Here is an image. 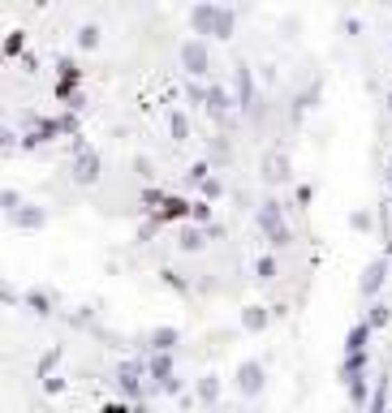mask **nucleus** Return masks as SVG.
I'll return each mask as SVG.
<instances>
[{
  "label": "nucleus",
  "mask_w": 392,
  "mask_h": 413,
  "mask_svg": "<svg viewBox=\"0 0 392 413\" xmlns=\"http://www.w3.org/2000/svg\"><path fill=\"white\" fill-rule=\"evenodd\" d=\"M190 22H194V31L207 35V39H229L233 35V13L225 5H194Z\"/></svg>",
  "instance_id": "obj_1"
},
{
  "label": "nucleus",
  "mask_w": 392,
  "mask_h": 413,
  "mask_svg": "<svg viewBox=\"0 0 392 413\" xmlns=\"http://www.w3.org/2000/svg\"><path fill=\"white\" fill-rule=\"evenodd\" d=\"M259 228H267L272 246H289V228H285V216H280V202L276 198H267L259 206Z\"/></svg>",
  "instance_id": "obj_2"
},
{
  "label": "nucleus",
  "mask_w": 392,
  "mask_h": 413,
  "mask_svg": "<svg viewBox=\"0 0 392 413\" xmlns=\"http://www.w3.org/2000/svg\"><path fill=\"white\" fill-rule=\"evenodd\" d=\"M95 177H100V155L78 138L73 142V181H78V186H91Z\"/></svg>",
  "instance_id": "obj_3"
},
{
  "label": "nucleus",
  "mask_w": 392,
  "mask_h": 413,
  "mask_svg": "<svg viewBox=\"0 0 392 413\" xmlns=\"http://www.w3.org/2000/svg\"><path fill=\"white\" fill-rule=\"evenodd\" d=\"M263 379H267L263 361H259V357H246V361L237 366V392H241V396H259V392H263Z\"/></svg>",
  "instance_id": "obj_4"
},
{
  "label": "nucleus",
  "mask_w": 392,
  "mask_h": 413,
  "mask_svg": "<svg viewBox=\"0 0 392 413\" xmlns=\"http://www.w3.org/2000/svg\"><path fill=\"white\" fill-rule=\"evenodd\" d=\"M181 65H186L194 77L211 73V52H207V43H203V39H186V43H181Z\"/></svg>",
  "instance_id": "obj_5"
},
{
  "label": "nucleus",
  "mask_w": 392,
  "mask_h": 413,
  "mask_svg": "<svg viewBox=\"0 0 392 413\" xmlns=\"http://www.w3.org/2000/svg\"><path fill=\"white\" fill-rule=\"evenodd\" d=\"M384 280H388V258H371V267L362 271V280H358V293L362 297H379V289H384Z\"/></svg>",
  "instance_id": "obj_6"
},
{
  "label": "nucleus",
  "mask_w": 392,
  "mask_h": 413,
  "mask_svg": "<svg viewBox=\"0 0 392 413\" xmlns=\"http://www.w3.org/2000/svg\"><path fill=\"white\" fill-rule=\"evenodd\" d=\"M263 177L267 181H285L289 177V155L285 151H267L263 155Z\"/></svg>",
  "instance_id": "obj_7"
},
{
  "label": "nucleus",
  "mask_w": 392,
  "mask_h": 413,
  "mask_svg": "<svg viewBox=\"0 0 392 413\" xmlns=\"http://www.w3.org/2000/svg\"><path fill=\"white\" fill-rule=\"evenodd\" d=\"M207 108H211V117H216V121H225V112L233 108V95L220 87V82H216V87H207Z\"/></svg>",
  "instance_id": "obj_8"
},
{
  "label": "nucleus",
  "mask_w": 392,
  "mask_h": 413,
  "mask_svg": "<svg viewBox=\"0 0 392 413\" xmlns=\"http://www.w3.org/2000/svg\"><path fill=\"white\" fill-rule=\"evenodd\" d=\"M366 345H371V323L358 319L349 327V340H345V353H366Z\"/></svg>",
  "instance_id": "obj_9"
},
{
  "label": "nucleus",
  "mask_w": 392,
  "mask_h": 413,
  "mask_svg": "<svg viewBox=\"0 0 392 413\" xmlns=\"http://www.w3.org/2000/svg\"><path fill=\"white\" fill-rule=\"evenodd\" d=\"M177 340H181L177 327H156V331H151V353H173Z\"/></svg>",
  "instance_id": "obj_10"
},
{
  "label": "nucleus",
  "mask_w": 392,
  "mask_h": 413,
  "mask_svg": "<svg viewBox=\"0 0 392 413\" xmlns=\"http://www.w3.org/2000/svg\"><path fill=\"white\" fill-rule=\"evenodd\" d=\"M267 323H272V315H267L263 306H246V310H241V327H246V331H263Z\"/></svg>",
  "instance_id": "obj_11"
},
{
  "label": "nucleus",
  "mask_w": 392,
  "mask_h": 413,
  "mask_svg": "<svg viewBox=\"0 0 392 413\" xmlns=\"http://www.w3.org/2000/svg\"><path fill=\"white\" fill-rule=\"evenodd\" d=\"M216 396H220V379H216V375H203L199 383H194V400L216 405Z\"/></svg>",
  "instance_id": "obj_12"
},
{
  "label": "nucleus",
  "mask_w": 392,
  "mask_h": 413,
  "mask_svg": "<svg viewBox=\"0 0 392 413\" xmlns=\"http://www.w3.org/2000/svg\"><path fill=\"white\" fill-rule=\"evenodd\" d=\"M237 103H241V108H250V103H255V87H250V69L246 65H237Z\"/></svg>",
  "instance_id": "obj_13"
},
{
  "label": "nucleus",
  "mask_w": 392,
  "mask_h": 413,
  "mask_svg": "<svg viewBox=\"0 0 392 413\" xmlns=\"http://www.w3.org/2000/svg\"><path fill=\"white\" fill-rule=\"evenodd\" d=\"M13 220H17L22 228H39V224L47 220V216L39 211V206H22V211H13Z\"/></svg>",
  "instance_id": "obj_14"
},
{
  "label": "nucleus",
  "mask_w": 392,
  "mask_h": 413,
  "mask_svg": "<svg viewBox=\"0 0 392 413\" xmlns=\"http://www.w3.org/2000/svg\"><path fill=\"white\" fill-rule=\"evenodd\" d=\"M392 319V306H384V301H371V315H366V323H371V331L375 327H384Z\"/></svg>",
  "instance_id": "obj_15"
},
{
  "label": "nucleus",
  "mask_w": 392,
  "mask_h": 413,
  "mask_svg": "<svg viewBox=\"0 0 392 413\" xmlns=\"http://www.w3.org/2000/svg\"><path fill=\"white\" fill-rule=\"evenodd\" d=\"M255 276H259V280H276V258H272V254H259Z\"/></svg>",
  "instance_id": "obj_16"
},
{
  "label": "nucleus",
  "mask_w": 392,
  "mask_h": 413,
  "mask_svg": "<svg viewBox=\"0 0 392 413\" xmlns=\"http://www.w3.org/2000/svg\"><path fill=\"white\" fill-rule=\"evenodd\" d=\"M168 129H173V138H190V121H186V112H173V117H168Z\"/></svg>",
  "instance_id": "obj_17"
},
{
  "label": "nucleus",
  "mask_w": 392,
  "mask_h": 413,
  "mask_svg": "<svg viewBox=\"0 0 392 413\" xmlns=\"http://www.w3.org/2000/svg\"><path fill=\"white\" fill-rule=\"evenodd\" d=\"M27 301H31V306L39 310V315H47V310H52V297H47L43 289H31V293H27Z\"/></svg>",
  "instance_id": "obj_18"
},
{
  "label": "nucleus",
  "mask_w": 392,
  "mask_h": 413,
  "mask_svg": "<svg viewBox=\"0 0 392 413\" xmlns=\"http://www.w3.org/2000/svg\"><path fill=\"white\" fill-rule=\"evenodd\" d=\"M203 237H207L203 228H186V237H181V250H203Z\"/></svg>",
  "instance_id": "obj_19"
},
{
  "label": "nucleus",
  "mask_w": 392,
  "mask_h": 413,
  "mask_svg": "<svg viewBox=\"0 0 392 413\" xmlns=\"http://www.w3.org/2000/svg\"><path fill=\"white\" fill-rule=\"evenodd\" d=\"M56 361H61V349H47V353L39 357V379H47V370H52Z\"/></svg>",
  "instance_id": "obj_20"
},
{
  "label": "nucleus",
  "mask_w": 392,
  "mask_h": 413,
  "mask_svg": "<svg viewBox=\"0 0 392 413\" xmlns=\"http://www.w3.org/2000/svg\"><path fill=\"white\" fill-rule=\"evenodd\" d=\"M100 43V26H82L78 31V47H95Z\"/></svg>",
  "instance_id": "obj_21"
},
{
  "label": "nucleus",
  "mask_w": 392,
  "mask_h": 413,
  "mask_svg": "<svg viewBox=\"0 0 392 413\" xmlns=\"http://www.w3.org/2000/svg\"><path fill=\"white\" fill-rule=\"evenodd\" d=\"M349 224H354L358 232H362V228L371 232V228H375V216H371V211H354V216H349Z\"/></svg>",
  "instance_id": "obj_22"
},
{
  "label": "nucleus",
  "mask_w": 392,
  "mask_h": 413,
  "mask_svg": "<svg viewBox=\"0 0 392 413\" xmlns=\"http://www.w3.org/2000/svg\"><path fill=\"white\" fill-rule=\"evenodd\" d=\"M220 190H225V181H220V177H216V172H211V177H207V181H203V198H216V194H220Z\"/></svg>",
  "instance_id": "obj_23"
},
{
  "label": "nucleus",
  "mask_w": 392,
  "mask_h": 413,
  "mask_svg": "<svg viewBox=\"0 0 392 413\" xmlns=\"http://www.w3.org/2000/svg\"><path fill=\"white\" fill-rule=\"evenodd\" d=\"M17 47H27V35H22V31H13V35H9V43H5V52H9V57H13V52H17Z\"/></svg>",
  "instance_id": "obj_24"
},
{
  "label": "nucleus",
  "mask_w": 392,
  "mask_h": 413,
  "mask_svg": "<svg viewBox=\"0 0 392 413\" xmlns=\"http://www.w3.org/2000/svg\"><path fill=\"white\" fill-rule=\"evenodd\" d=\"M100 413H134V405H130V400H112V405H104Z\"/></svg>",
  "instance_id": "obj_25"
},
{
  "label": "nucleus",
  "mask_w": 392,
  "mask_h": 413,
  "mask_svg": "<svg viewBox=\"0 0 392 413\" xmlns=\"http://www.w3.org/2000/svg\"><path fill=\"white\" fill-rule=\"evenodd\" d=\"M134 413H146V405H134Z\"/></svg>",
  "instance_id": "obj_26"
},
{
  "label": "nucleus",
  "mask_w": 392,
  "mask_h": 413,
  "mask_svg": "<svg viewBox=\"0 0 392 413\" xmlns=\"http://www.w3.org/2000/svg\"><path fill=\"white\" fill-rule=\"evenodd\" d=\"M216 413H220V409H216Z\"/></svg>",
  "instance_id": "obj_27"
}]
</instances>
